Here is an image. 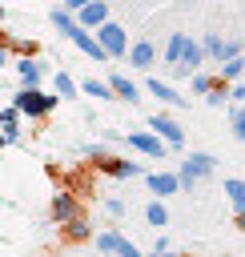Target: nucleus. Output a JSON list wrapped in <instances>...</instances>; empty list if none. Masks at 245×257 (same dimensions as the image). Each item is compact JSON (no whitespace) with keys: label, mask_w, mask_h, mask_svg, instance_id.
Segmentation results:
<instances>
[{"label":"nucleus","mask_w":245,"mask_h":257,"mask_svg":"<svg viewBox=\"0 0 245 257\" xmlns=\"http://www.w3.org/2000/svg\"><path fill=\"white\" fill-rule=\"evenodd\" d=\"M48 213H52V221H56V225H68V221H72L76 213H84V209H80L76 193H68V189H56V193H52V209H48Z\"/></svg>","instance_id":"obj_5"},{"label":"nucleus","mask_w":245,"mask_h":257,"mask_svg":"<svg viewBox=\"0 0 245 257\" xmlns=\"http://www.w3.org/2000/svg\"><path fill=\"white\" fill-rule=\"evenodd\" d=\"M125 145H129V149H137V153H145V157H165V153L173 149L157 128H153V133H129V137H125Z\"/></svg>","instance_id":"obj_4"},{"label":"nucleus","mask_w":245,"mask_h":257,"mask_svg":"<svg viewBox=\"0 0 245 257\" xmlns=\"http://www.w3.org/2000/svg\"><path fill=\"white\" fill-rule=\"evenodd\" d=\"M201 44H205V52H209V60H217V64L225 60V40H221L217 32H205V36H201Z\"/></svg>","instance_id":"obj_21"},{"label":"nucleus","mask_w":245,"mask_h":257,"mask_svg":"<svg viewBox=\"0 0 245 257\" xmlns=\"http://www.w3.org/2000/svg\"><path fill=\"white\" fill-rule=\"evenodd\" d=\"M145 185H149V193L153 197H173V193H181L185 185H181V173H149L145 177Z\"/></svg>","instance_id":"obj_10"},{"label":"nucleus","mask_w":245,"mask_h":257,"mask_svg":"<svg viewBox=\"0 0 245 257\" xmlns=\"http://www.w3.org/2000/svg\"><path fill=\"white\" fill-rule=\"evenodd\" d=\"M229 120H233V137L245 145V104H233V112H229Z\"/></svg>","instance_id":"obj_26"},{"label":"nucleus","mask_w":245,"mask_h":257,"mask_svg":"<svg viewBox=\"0 0 245 257\" xmlns=\"http://www.w3.org/2000/svg\"><path fill=\"white\" fill-rule=\"evenodd\" d=\"M80 88H84L88 96H100V100H116V92H112V84H108V80H84Z\"/></svg>","instance_id":"obj_23"},{"label":"nucleus","mask_w":245,"mask_h":257,"mask_svg":"<svg viewBox=\"0 0 245 257\" xmlns=\"http://www.w3.org/2000/svg\"><path fill=\"white\" fill-rule=\"evenodd\" d=\"M64 237H68L72 245H76V241H88V237H92V225H88V217H84V213H76V217L64 225Z\"/></svg>","instance_id":"obj_19"},{"label":"nucleus","mask_w":245,"mask_h":257,"mask_svg":"<svg viewBox=\"0 0 245 257\" xmlns=\"http://www.w3.org/2000/svg\"><path fill=\"white\" fill-rule=\"evenodd\" d=\"M185 44H189V32H169V40H165V64H169V72H177L181 56H185Z\"/></svg>","instance_id":"obj_15"},{"label":"nucleus","mask_w":245,"mask_h":257,"mask_svg":"<svg viewBox=\"0 0 245 257\" xmlns=\"http://www.w3.org/2000/svg\"><path fill=\"white\" fill-rule=\"evenodd\" d=\"M96 36H100V44L108 48L112 60H116V56H129V44H133V40H129V32H125L116 20H104V24L96 28Z\"/></svg>","instance_id":"obj_3"},{"label":"nucleus","mask_w":245,"mask_h":257,"mask_svg":"<svg viewBox=\"0 0 245 257\" xmlns=\"http://www.w3.org/2000/svg\"><path fill=\"white\" fill-rule=\"evenodd\" d=\"M96 249H100V253H120V257H141V249H137L129 237H120V229L96 233Z\"/></svg>","instance_id":"obj_6"},{"label":"nucleus","mask_w":245,"mask_h":257,"mask_svg":"<svg viewBox=\"0 0 245 257\" xmlns=\"http://www.w3.org/2000/svg\"><path fill=\"white\" fill-rule=\"evenodd\" d=\"M96 165H100L108 177H137V173H141V165H137V161H120V157H112V153H104Z\"/></svg>","instance_id":"obj_16"},{"label":"nucleus","mask_w":245,"mask_h":257,"mask_svg":"<svg viewBox=\"0 0 245 257\" xmlns=\"http://www.w3.org/2000/svg\"><path fill=\"white\" fill-rule=\"evenodd\" d=\"M76 20H80L84 28H100V24L108 20V0H92V4H84V8L76 12Z\"/></svg>","instance_id":"obj_14"},{"label":"nucleus","mask_w":245,"mask_h":257,"mask_svg":"<svg viewBox=\"0 0 245 257\" xmlns=\"http://www.w3.org/2000/svg\"><path fill=\"white\" fill-rule=\"evenodd\" d=\"M52 80H56V92H60V96H76V92H80V84H76L68 72H56Z\"/></svg>","instance_id":"obj_25"},{"label":"nucleus","mask_w":245,"mask_h":257,"mask_svg":"<svg viewBox=\"0 0 245 257\" xmlns=\"http://www.w3.org/2000/svg\"><path fill=\"white\" fill-rule=\"evenodd\" d=\"M68 40H72V44H76V48H80L84 56H92V60H100V64H104V60H112V56H108V48L100 44V36H96V32H88L84 24H80V28H76V32L68 36Z\"/></svg>","instance_id":"obj_7"},{"label":"nucleus","mask_w":245,"mask_h":257,"mask_svg":"<svg viewBox=\"0 0 245 257\" xmlns=\"http://www.w3.org/2000/svg\"><path fill=\"white\" fill-rule=\"evenodd\" d=\"M149 96H157V100H165V104H173V108L185 104V96H181L169 80H161V76H153V72H149Z\"/></svg>","instance_id":"obj_13"},{"label":"nucleus","mask_w":245,"mask_h":257,"mask_svg":"<svg viewBox=\"0 0 245 257\" xmlns=\"http://www.w3.org/2000/svg\"><path fill=\"white\" fill-rule=\"evenodd\" d=\"M225 193H229V201H233V213H245V181L229 177V181H225Z\"/></svg>","instance_id":"obj_20"},{"label":"nucleus","mask_w":245,"mask_h":257,"mask_svg":"<svg viewBox=\"0 0 245 257\" xmlns=\"http://www.w3.org/2000/svg\"><path fill=\"white\" fill-rule=\"evenodd\" d=\"M16 76H20V84H40V76H44V64L36 60V56H20L16 64Z\"/></svg>","instance_id":"obj_17"},{"label":"nucleus","mask_w":245,"mask_h":257,"mask_svg":"<svg viewBox=\"0 0 245 257\" xmlns=\"http://www.w3.org/2000/svg\"><path fill=\"white\" fill-rule=\"evenodd\" d=\"M108 84H112V92H116V96H120L125 104H137V100H141V96H137V84H133L129 76H120V72H112V76H108Z\"/></svg>","instance_id":"obj_18"},{"label":"nucleus","mask_w":245,"mask_h":257,"mask_svg":"<svg viewBox=\"0 0 245 257\" xmlns=\"http://www.w3.org/2000/svg\"><path fill=\"white\" fill-rule=\"evenodd\" d=\"M213 84H217V76H209V72H197V76H193V92H201V96H205Z\"/></svg>","instance_id":"obj_27"},{"label":"nucleus","mask_w":245,"mask_h":257,"mask_svg":"<svg viewBox=\"0 0 245 257\" xmlns=\"http://www.w3.org/2000/svg\"><path fill=\"white\" fill-rule=\"evenodd\" d=\"M205 60H209V52H205V44L189 36V44H185V56H181V64H177V72H173V76H185V72H197V68L205 64Z\"/></svg>","instance_id":"obj_11"},{"label":"nucleus","mask_w":245,"mask_h":257,"mask_svg":"<svg viewBox=\"0 0 245 257\" xmlns=\"http://www.w3.org/2000/svg\"><path fill=\"white\" fill-rule=\"evenodd\" d=\"M56 100H60V96H48V92H40V84H20V92L12 96V104H16L24 116H32V120L48 116V112L56 108Z\"/></svg>","instance_id":"obj_1"},{"label":"nucleus","mask_w":245,"mask_h":257,"mask_svg":"<svg viewBox=\"0 0 245 257\" xmlns=\"http://www.w3.org/2000/svg\"><path fill=\"white\" fill-rule=\"evenodd\" d=\"M237 229H241V233H245V213H237Z\"/></svg>","instance_id":"obj_31"},{"label":"nucleus","mask_w":245,"mask_h":257,"mask_svg":"<svg viewBox=\"0 0 245 257\" xmlns=\"http://www.w3.org/2000/svg\"><path fill=\"white\" fill-rule=\"evenodd\" d=\"M84 4H92V0H64V8H72V12H80Z\"/></svg>","instance_id":"obj_30"},{"label":"nucleus","mask_w":245,"mask_h":257,"mask_svg":"<svg viewBox=\"0 0 245 257\" xmlns=\"http://www.w3.org/2000/svg\"><path fill=\"white\" fill-rule=\"evenodd\" d=\"M213 169H217V161H213L209 153H189L185 165H181V185H185V189H197L205 177H213Z\"/></svg>","instance_id":"obj_2"},{"label":"nucleus","mask_w":245,"mask_h":257,"mask_svg":"<svg viewBox=\"0 0 245 257\" xmlns=\"http://www.w3.org/2000/svg\"><path fill=\"white\" fill-rule=\"evenodd\" d=\"M153 60H157V40L153 36H141L129 44V64L141 68V72H153Z\"/></svg>","instance_id":"obj_8"},{"label":"nucleus","mask_w":245,"mask_h":257,"mask_svg":"<svg viewBox=\"0 0 245 257\" xmlns=\"http://www.w3.org/2000/svg\"><path fill=\"white\" fill-rule=\"evenodd\" d=\"M20 116H24V112H20V108H16L12 100H8L4 108H0V128H4V145H16V141H20Z\"/></svg>","instance_id":"obj_12"},{"label":"nucleus","mask_w":245,"mask_h":257,"mask_svg":"<svg viewBox=\"0 0 245 257\" xmlns=\"http://www.w3.org/2000/svg\"><path fill=\"white\" fill-rule=\"evenodd\" d=\"M145 221H149L153 229H161V225H169V213H165V205H161V197H157V201H149V209H145Z\"/></svg>","instance_id":"obj_24"},{"label":"nucleus","mask_w":245,"mask_h":257,"mask_svg":"<svg viewBox=\"0 0 245 257\" xmlns=\"http://www.w3.org/2000/svg\"><path fill=\"white\" fill-rule=\"evenodd\" d=\"M104 209H108V217H125V201H104Z\"/></svg>","instance_id":"obj_28"},{"label":"nucleus","mask_w":245,"mask_h":257,"mask_svg":"<svg viewBox=\"0 0 245 257\" xmlns=\"http://www.w3.org/2000/svg\"><path fill=\"white\" fill-rule=\"evenodd\" d=\"M221 76H225V80H241V76H245V52L221 60Z\"/></svg>","instance_id":"obj_22"},{"label":"nucleus","mask_w":245,"mask_h":257,"mask_svg":"<svg viewBox=\"0 0 245 257\" xmlns=\"http://www.w3.org/2000/svg\"><path fill=\"white\" fill-rule=\"evenodd\" d=\"M233 104H245V84L233 80Z\"/></svg>","instance_id":"obj_29"},{"label":"nucleus","mask_w":245,"mask_h":257,"mask_svg":"<svg viewBox=\"0 0 245 257\" xmlns=\"http://www.w3.org/2000/svg\"><path fill=\"white\" fill-rule=\"evenodd\" d=\"M149 128H157L173 149H185V128L173 120V116H165V112H153V120H149Z\"/></svg>","instance_id":"obj_9"}]
</instances>
